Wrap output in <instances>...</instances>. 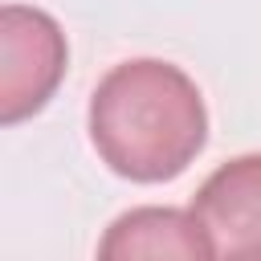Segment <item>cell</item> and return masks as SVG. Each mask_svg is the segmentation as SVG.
I'll return each mask as SVG.
<instances>
[{
  "instance_id": "cell-4",
  "label": "cell",
  "mask_w": 261,
  "mask_h": 261,
  "mask_svg": "<svg viewBox=\"0 0 261 261\" xmlns=\"http://www.w3.org/2000/svg\"><path fill=\"white\" fill-rule=\"evenodd\" d=\"M98 257L135 261V257H175V261H216L208 232L192 208H130L98 241Z\"/></svg>"
},
{
  "instance_id": "cell-3",
  "label": "cell",
  "mask_w": 261,
  "mask_h": 261,
  "mask_svg": "<svg viewBox=\"0 0 261 261\" xmlns=\"http://www.w3.org/2000/svg\"><path fill=\"white\" fill-rule=\"evenodd\" d=\"M192 212L216 261H261V151L220 163L200 184Z\"/></svg>"
},
{
  "instance_id": "cell-1",
  "label": "cell",
  "mask_w": 261,
  "mask_h": 261,
  "mask_svg": "<svg viewBox=\"0 0 261 261\" xmlns=\"http://www.w3.org/2000/svg\"><path fill=\"white\" fill-rule=\"evenodd\" d=\"M90 143L122 179H175L208 143L204 94L179 65L130 57L114 65L90 98Z\"/></svg>"
},
{
  "instance_id": "cell-2",
  "label": "cell",
  "mask_w": 261,
  "mask_h": 261,
  "mask_svg": "<svg viewBox=\"0 0 261 261\" xmlns=\"http://www.w3.org/2000/svg\"><path fill=\"white\" fill-rule=\"evenodd\" d=\"M69 45L61 24L45 8H0V122L16 126L33 118L65 77Z\"/></svg>"
}]
</instances>
